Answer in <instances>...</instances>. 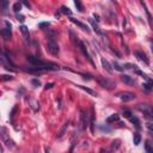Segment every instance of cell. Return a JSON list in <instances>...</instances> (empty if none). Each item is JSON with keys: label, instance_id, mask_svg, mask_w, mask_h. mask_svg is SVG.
<instances>
[{"label": "cell", "instance_id": "cell-7", "mask_svg": "<svg viewBox=\"0 0 153 153\" xmlns=\"http://www.w3.org/2000/svg\"><path fill=\"white\" fill-rule=\"evenodd\" d=\"M119 97L123 101V102H129V101H133V99L135 98V96H134L133 93H131V92H123V93H120Z\"/></svg>", "mask_w": 153, "mask_h": 153}, {"label": "cell", "instance_id": "cell-16", "mask_svg": "<svg viewBox=\"0 0 153 153\" xmlns=\"http://www.w3.org/2000/svg\"><path fill=\"white\" fill-rule=\"evenodd\" d=\"M76 87H79V89H81V90H84V91L86 92V93L91 95V96H97V93L95 92L93 90H91V89L86 87V86H83V85H76Z\"/></svg>", "mask_w": 153, "mask_h": 153}, {"label": "cell", "instance_id": "cell-31", "mask_svg": "<svg viewBox=\"0 0 153 153\" xmlns=\"http://www.w3.org/2000/svg\"><path fill=\"white\" fill-rule=\"evenodd\" d=\"M123 67H125V68H127V69H131L132 67H134V68H135L136 66H135V65H133V63H126V65L123 66Z\"/></svg>", "mask_w": 153, "mask_h": 153}, {"label": "cell", "instance_id": "cell-33", "mask_svg": "<svg viewBox=\"0 0 153 153\" xmlns=\"http://www.w3.org/2000/svg\"><path fill=\"white\" fill-rule=\"evenodd\" d=\"M147 129L153 133V123H147Z\"/></svg>", "mask_w": 153, "mask_h": 153}, {"label": "cell", "instance_id": "cell-6", "mask_svg": "<svg viewBox=\"0 0 153 153\" xmlns=\"http://www.w3.org/2000/svg\"><path fill=\"white\" fill-rule=\"evenodd\" d=\"M97 80L99 81V84L103 86V87H107V89H111L114 86V83L110 81V80L108 79H104V78H102V76H99V78H97Z\"/></svg>", "mask_w": 153, "mask_h": 153}, {"label": "cell", "instance_id": "cell-38", "mask_svg": "<svg viewBox=\"0 0 153 153\" xmlns=\"http://www.w3.org/2000/svg\"><path fill=\"white\" fill-rule=\"evenodd\" d=\"M23 4H24V5H25V6H26V7H30V5H29V4H28V3H26V1H24V3H23Z\"/></svg>", "mask_w": 153, "mask_h": 153}, {"label": "cell", "instance_id": "cell-30", "mask_svg": "<svg viewBox=\"0 0 153 153\" xmlns=\"http://www.w3.org/2000/svg\"><path fill=\"white\" fill-rule=\"evenodd\" d=\"M31 83H32V85H35L36 87H38V86L41 85L40 80H37V79H32V80H31Z\"/></svg>", "mask_w": 153, "mask_h": 153}, {"label": "cell", "instance_id": "cell-22", "mask_svg": "<svg viewBox=\"0 0 153 153\" xmlns=\"http://www.w3.org/2000/svg\"><path fill=\"white\" fill-rule=\"evenodd\" d=\"M61 12H62L63 14H67V16H71L72 14V11L68 7H66V6H61Z\"/></svg>", "mask_w": 153, "mask_h": 153}, {"label": "cell", "instance_id": "cell-17", "mask_svg": "<svg viewBox=\"0 0 153 153\" xmlns=\"http://www.w3.org/2000/svg\"><path fill=\"white\" fill-rule=\"evenodd\" d=\"M141 5L144 6V9H145V12H146V14H147V18H148V23H150V25L152 26L153 24H152V17H151V13L148 12V10H147V7H146V4L144 3V1H141Z\"/></svg>", "mask_w": 153, "mask_h": 153}, {"label": "cell", "instance_id": "cell-23", "mask_svg": "<svg viewBox=\"0 0 153 153\" xmlns=\"http://www.w3.org/2000/svg\"><path fill=\"white\" fill-rule=\"evenodd\" d=\"M134 69H135V73H136V74H139V75H141L142 78H144V79H146V80L150 79V78L147 76V74H145L144 72H141L140 69H138V68H134Z\"/></svg>", "mask_w": 153, "mask_h": 153}, {"label": "cell", "instance_id": "cell-4", "mask_svg": "<svg viewBox=\"0 0 153 153\" xmlns=\"http://www.w3.org/2000/svg\"><path fill=\"white\" fill-rule=\"evenodd\" d=\"M78 45H79V49H80V51L83 53V55H84V56L87 59V61L91 63V65L96 68V65H95V62H93V60H92V57H91V55L89 54V51H87V49H86L85 44H84L83 42H79V43H78Z\"/></svg>", "mask_w": 153, "mask_h": 153}, {"label": "cell", "instance_id": "cell-10", "mask_svg": "<svg viewBox=\"0 0 153 153\" xmlns=\"http://www.w3.org/2000/svg\"><path fill=\"white\" fill-rule=\"evenodd\" d=\"M68 126H69V122H66V123H63V126L61 127L60 132L57 133V135H56V138H57V139H60V138H62V136L65 135V133H66V131H67Z\"/></svg>", "mask_w": 153, "mask_h": 153}, {"label": "cell", "instance_id": "cell-21", "mask_svg": "<svg viewBox=\"0 0 153 153\" xmlns=\"http://www.w3.org/2000/svg\"><path fill=\"white\" fill-rule=\"evenodd\" d=\"M0 6H1V11H3V13H6V10H7V6H9V1L4 0V1H1Z\"/></svg>", "mask_w": 153, "mask_h": 153}, {"label": "cell", "instance_id": "cell-40", "mask_svg": "<svg viewBox=\"0 0 153 153\" xmlns=\"http://www.w3.org/2000/svg\"><path fill=\"white\" fill-rule=\"evenodd\" d=\"M152 51H153V48H152Z\"/></svg>", "mask_w": 153, "mask_h": 153}, {"label": "cell", "instance_id": "cell-35", "mask_svg": "<svg viewBox=\"0 0 153 153\" xmlns=\"http://www.w3.org/2000/svg\"><path fill=\"white\" fill-rule=\"evenodd\" d=\"M53 86H54V84H53V83H49V84H47V85H45V89L48 90V89H51Z\"/></svg>", "mask_w": 153, "mask_h": 153}, {"label": "cell", "instance_id": "cell-5", "mask_svg": "<svg viewBox=\"0 0 153 153\" xmlns=\"http://www.w3.org/2000/svg\"><path fill=\"white\" fill-rule=\"evenodd\" d=\"M86 126H87V113H85L83 109H80V131H84Z\"/></svg>", "mask_w": 153, "mask_h": 153}, {"label": "cell", "instance_id": "cell-18", "mask_svg": "<svg viewBox=\"0 0 153 153\" xmlns=\"http://www.w3.org/2000/svg\"><path fill=\"white\" fill-rule=\"evenodd\" d=\"M119 120H120V115H117V114H114V115H111V116H109L108 119H107V122H108V123H111V122L119 121Z\"/></svg>", "mask_w": 153, "mask_h": 153}, {"label": "cell", "instance_id": "cell-11", "mask_svg": "<svg viewBox=\"0 0 153 153\" xmlns=\"http://www.w3.org/2000/svg\"><path fill=\"white\" fill-rule=\"evenodd\" d=\"M134 54H135V56L138 57V59H139V60H141V61H144L145 63H147V65L150 63V61H148L147 56H146V55H145L144 53H141V51H135Z\"/></svg>", "mask_w": 153, "mask_h": 153}, {"label": "cell", "instance_id": "cell-37", "mask_svg": "<svg viewBox=\"0 0 153 153\" xmlns=\"http://www.w3.org/2000/svg\"><path fill=\"white\" fill-rule=\"evenodd\" d=\"M147 81H148V85H151V87H152V90H153V80L152 79H148Z\"/></svg>", "mask_w": 153, "mask_h": 153}, {"label": "cell", "instance_id": "cell-3", "mask_svg": "<svg viewBox=\"0 0 153 153\" xmlns=\"http://www.w3.org/2000/svg\"><path fill=\"white\" fill-rule=\"evenodd\" d=\"M5 25L6 28H4L3 30H1V36H3V38L5 41H9L11 40V36H12V31H11V23H9L7 20H5Z\"/></svg>", "mask_w": 153, "mask_h": 153}, {"label": "cell", "instance_id": "cell-12", "mask_svg": "<svg viewBox=\"0 0 153 153\" xmlns=\"http://www.w3.org/2000/svg\"><path fill=\"white\" fill-rule=\"evenodd\" d=\"M121 80L125 83V84H127V85H133V84H134V80L132 79V76L127 75V74L121 75Z\"/></svg>", "mask_w": 153, "mask_h": 153}, {"label": "cell", "instance_id": "cell-14", "mask_svg": "<svg viewBox=\"0 0 153 153\" xmlns=\"http://www.w3.org/2000/svg\"><path fill=\"white\" fill-rule=\"evenodd\" d=\"M101 61H102V65L103 67H104V69H107V72H109V73H113V68H111V65L107 61V60L104 59V57H102L101 59Z\"/></svg>", "mask_w": 153, "mask_h": 153}, {"label": "cell", "instance_id": "cell-15", "mask_svg": "<svg viewBox=\"0 0 153 153\" xmlns=\"http://www.w3.org/2000/svg\"><path fill=\"white\" fill-rule=\"evenodd\" d=\"M89 20H90L91 25H92V28H93V30H95V31H96L98 35H103V32L101 31V29H99V26L96 24V22H95V20L92 19V18H90V19H89Z\"/></svg>", "mask_w": 153, "mask_h": 153}, {"label": "cell", "instance_id": "cell-29", "mask_svg": "<svg viewBox=\"0 0 153 153\" xmlns=\"http://www.w3.org/2000/svg\"><path fill=\"white\" fill-rule=\"evenodd\" d=\"M1 79H3L4 81H7V80H12V76L11 75H6V74H3V75H1Z\"/></svg>", "mask_w": 153, "mask_h": 153}, {"label": "cell", "instance_id": "cell-34", "mask_svg": "<svg viewBox=\"0 0 153 153\" xmlns=\"http://www.w3.org/2000/svg\"><path fill=\"white\" fill-rule=\"evenodd\" d=\"M142 87H145L147 91H151V90H152V87H151V86L148 85V84H142Z\"/></svg>", "mask_w": 153, "mask_h": 153}, {"label": "cell", "instance_id": "cell-24", "mask_svg": "<svg viewBox=\"0 0 153 153\" xmlns=\"http://www.w3.org/2000/svg\"><path fill=\"white\" fill-rule=\"evenodd\" d=\"M20 10H22V4H20V3H16V4H14V5H13V11L16 12V13H18Z\"/></svg>", "mask_w": 153, "mask_h": 153}, {"label": "cell", "instance_id": "cell-13", "mask_svg": "<svg viewBox=\"0 0 153 153\" xmlns=\"http://www.w3.org/2000/svg\"><path fill=\"white\" fill-rule=\"evenodd\" d=\"M19 29H20V31H22L23 36H24V38H25L26 41H30V34H29V29L26 28L25 25H22Z\"/></svg>", "mask_w": 153, "mask_h": 153}, {"label": "cell", "instance_id": "cell-2", "mask_svg": "<svg viewBox=\"0 0 153 153\" xmlns=\"http://www.w3.org/2000/svg\"><path fill=\"white\" fill-rule=\"evenodd\" d=\"M47 48H48V51L50 53L51 55H54V56H56L57 54H59V45H57V43L55 42L54 37H48V43H47Z\"/></svg>", "mask_w": 153, "mask_h": 153}, {"label": "cell", "instance_id": "cell-36", "mask_svg": "<svg viewBox=\"0 0 153 153\" xmlns=\"http://www.w3.org/2000/svg\"><path fill=\"white\" fill-rule=\"evenodd\" d=\"M83 78H84V79H89V80H90L91 79V75H90V74H87V75H86V74H83Z\"/></svg>", "mask_w": 153, "mask_h": 153}, {"label": "cell", "instance_id": "cell-28", "mask_svg": "<svg viewBox=\"0 0 153 153\" xmlns=\"http://www.w3.org/2000/svg\"><path fill=\"white\" fill-rule=\"evenodd\" d=\"M113 67L115 68V69H116V71H120V72H121V71H123V68H122L121 66H120V65H119V63H117V62H114V63H113Z\"/></svg>", "mask_w": 153, "mask_h": 153}, {"label": "cell", "instance_id": "cell-27", "mask_svg": "<svg viewBox=\"0 0 153 153\" xmlns=\"http://www.w3.org/2000/svg\"><path fill=\"white\" fill-rule=\"evenodd\" d=\"M123 116H125L126 119H128V120H129V119L132 117V113H131L129 110H125V111H123Z\"/></svg>", "mask_w": 153, "mask_h": 153}, {"label": "cell", "instance_id": "cell-20", "mask_svg": "<svg viewBox=\"0 0 153 153\" xmlns=\"http://www.w3.org/2000/svg\"><path fill=\"white\" fill-rule=\"evenodd\" d=\"M129 121H131L132 123H134V125H135V127L138 128V129H140V128H141V126H140V122H139V120L136 119V117H133V116H132L131 119H129Z\"/></svg>", "mask_w": 153, "mask_h": 153}, {"label": "cell", "instance_id": "cell-19", "mask_svg": "<svg viewBox=\"0 0 153 153\" xmlns=\"http://www.w3.org/2000/svg\"><path fill=\"white\" fill-rule=\"evenodd\" d=\"M133 141H134V145L138 146L140 144V141H141V135L139 133H135L134 134V138H133Z\"/></svg>", "mask_w": 153, "mask_h": 153}, {"label": "cell", "instance_id": "cell-8", "mask_svg": "<svg viewBox=\"0 0 153 153\" xmlns=\"http://www.w3.org/2000/svg\"><path fill=\"white\" fill-rule=\"evenodd\" d=\"M71 22L73 23V24H75V25H78L79 28H81L83 30H85L86 32H90V28H89L86 24H84V23H81V22H79V20H76V19H74V18H71Z\"/></svg>", "mask_w": 153, "mask_h": 153}, {"label": "cell", "instance_id": "cell-1", "mask_svg": "<svg viewBox=\"0 0 153 153\" xmlns=\"http://www.w3.org/2000/svg\"><path fill=\"white\" fill-rule=\"evenodd\" d=\"M26 60H28L30 63H32V66L35 67L40 68L42 72L44 71H57L59 69V66L55 65V63H51V62H45V61H42L41 59L36 56H32V55H28L26 56Z\"/></svg>", "mask_w": 153, "mask_h": 153}, {"label": "cell", "instance_id": "cell-32", "mask_svg": "<svg viewBox=\"0 0 153 153\" xmlns=\"http://www.w3.org/2000/svg\"><path fill=\"white\" fill-rule=\"evenodd\" d=\"M40 28H48L49 26V23H40Z\"/></svg>", "mask_w": 153, "mask_h": 153}, {"label": "cell", "instance_id": "cell-26", "mask_svg": "<svg viewBox=\"0 0 153 153\" xmlns=\"http://www.w3.org/2000/svg\"><path fill=\"white\" fill-rule=\"evenodd\" d=\"M145 150H146V152H147V153H153V147L151 146L150 144H148V142H146V144H145Z\"/></svg>", "mask_w": 153, "mask_h": 153}, {"label": "cell", "instance_id": "cell-9", "mask_svg": "<svg viewBox=\"0 0 153 153\" xmlns=\"http://www.w3.org/2000/svg\"><path fill=\"white\" fill-rule=\"evenodd\" d=\"M90 129H91V133L93 134V133H95V109H93V107L91 108V121H90Z\"/></svg>", "mask_w": 153, "mask_h": 153}, {"label": "cell", "instance_id": "cell-39", "mask_svg": "<svg viewBox=\"0 0 153 153\" xmlns=\"http://www.w3.org/2000/svg\"><path fill=\"white\" fill-rule=\"evenodd\" d=\"M152 113H153V107H152Z\"/></svg>", "mask_w": 153, "mask_h": 153}, {"label": "cell", "instance_id": "cell-25", "mask_svg": "<svg viewBox=\"0 0 153 153\" xmlns=\"http://www.w3.org/2000/svg\"><path fill=\"white\" fill-rule=\"evenodd\" d=\"M74 4H75V6H76V9H78V11H84V7H83V5H81V3H80L79 0H75L74 1Z\"/></svg>", "mask_w": 153, "mask_h": 153}]
</instances>
